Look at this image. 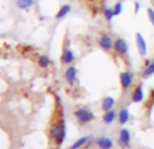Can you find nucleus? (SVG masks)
<instances>
[{"label":"nucleus","mask_w":154,"mask_h":149,"mask_svg":"<svg viewBox=\"0 0 154 149\" xmlns=\"http://www.w3.org/2000/svg\"><path fill=\"white\" fill-rule=\"evenodd\" d=\"M51 135L54 139L57 141L58 144H61L65 136V126L64 123L62 122L60 125H54L51 129Z\"/></svg>","instance_id":"f257e3e1"},{"label":"nucleus","mask_w":154,"mask_h":149,"mask_svg":"<svg viewBox=\"0 0 154 149\" xmlns=\"http://www.w3.org/2000/svg\"><path fill=\"white\" fill-rule=\"evenodd\" d=\"M74 114H75V116L78 118V120L81 123H87L94 119V114L91 111L85 109V108L78 109Z\"/></svg>","instance_id":"f03ea898"},{"label":"nucleus","mask_w":154,"mask_h":149,"mask_svg":"<svg viewBox=\"0 0 154 149\" xmlns=\"http://www.w3.org/2000/svg\"><path fill=\"white\" fill-rule=\"evenodd\" d=\"M120 81H121L122 87L124 90L128 89L131 86L132 81H133V76H132V74L131 72H128V71L122 72L121 74H120Z\"/></svg>","instance_id":"7ed1b4c3"},{"label":"nucleus","mask_w":154,"mask_h":149,"mask_svg":"<svg viewBox=\"0 0 154 149\" xmlns=\"http://www.w3.org/2000/svg\"><path fill=\"white\" fill-rule=\"evenodd\" d=\"M113 47L119 55H125L128 52V44L123 38H117L113 43Z\"/></svg>","instance_id":"20e7f679"},{"label":"nucleus","mask_w":154,"mask_h":149,"mask_svg":"<svg viewBox=\"0 0 154 149\" xmlns=\"http://www.w3.org/2000/svg\"><path fill=\"white\" fill-rule=\"evenodd\" d=\"M136 43H137V47H138L140 55L141 56H145L147 54V43L144 37L140 33L136 34Z\"/></svg>","instance_id":"39448f33"},{"label":"nucleus","mask_w":154,"mask_h":149,"mask_svg":"<svg viewBox=\"0 0 154 149\" xmlns=\"http://www.w3.org/2000/svg\"><path fill=\"white\" fill-rule=\"evenodd\" d=\"M64 77H65L66 81L69 84H72L76 80V77H77V69H76V67L73 66V65L69 66L66 69L65 73H64Z\"/></svg>","instance_id":"423d86ee"},{"label":"nucleus","mask_w":154,"mask_h":149,"mask_svg":"<svg viewBox=\"0 0 154 149\" xmlns=\"http://www.w3.org/2000/svg\"><path fill=\"white\" fill-rule=\"evenodd\" d=\"M99 45L100 46L104 49V50H110L112 46H113V43L112 38L108 36V35H103L100 37L99 40Z\"/></svg>","instance_id":"0eeeda50"},{"label":"nucleus","mask_w":154,"mask_h":149,"mask_svg":"<svg viewBox=\"0 0 154 149\" xmlns=\"http://www.w3.org/2000/svg\"><path fill=\"white\" fill-rule=\"evenodd\" d=\"M61 61L65 65L72 63L74 61V54H73V52L71 49L64 50V52L63 53V55L61 56Z\"/></svg>","instance_id":"6e6552de"},{"label":"nucleus","mask_w":154,"mask_h":149,"mask_svg":"<svg viewBox=\"0 0 154 149\" xmlns=\"http://www.w3.org/2000/svg\"><path fill=\"white\" fill-rule=\"evenodd\" d=\"M131 135L127 129H122L120 133V144L122 146H127L130 144Z\"/></svg>","instance_id":"1a4fd4ad"},{"label":"nucleus","mask_w":154,"mask_h":149,"mask_svg":"<svg viewBox=\"0 0 154 149\" xmlns=\"http://www.w3.org/2000/svg\"><path fill=\"white\" fill-rule=\"evenodd\" d=\"M144 97V93H143V90H142V87L141 86H138L134 92H133V95H132V101L135 102V103H139L140 101H142Z\"/></svg>","instance_id":"9d476101"},{"label":"nucleus","mask_w":154,"mask_h":149,"mask_svg":"<svg viewBox=\"0 0 154 149\" xmlns=\"http://www.w3.org/2000/svg\"><path fill=\"white\" fill-rule=\"evenodd\" d=\"M99 147L101 149H110L112 147V142L107 137H102L97 142Z\"/></svg>","instance_id":"9b49d317"},{"label":"nucleus","mask_w":154,"mask_h":149,"mask_svg":"<svg viewBox=\"0 0 154 149\" xmlns=\"http://www.w3.org/2000/svg\"><path fill=\"white\" fill-rule=\"evenodd\" d=\"M154 74V62L149 63V65H146L145 69L142 72V78H149V77H151Z\"/></svg>","instance_id":"f8f14e48"},{"label":"nucleus","mask_w":154,"mask_h":149,"mask_svg":"<svg viewBox=\"0 0 154 149\" xmlns=\"http://www.w3.org/2000/svg\"><path fill=\"white\" fill-rule=\"evenodd\" d=\"M115 104V100L111 97H107L103 99V109L104 111H109L112 108V106H114Z\"/></svg>","instance_id":"ddd939ff"},{"label":"nucleus","mask_w":154,"mask_h":149,"mask_svg":"<svg viewBox=\"0 0 154 149\" xmlns=\"http://www.w3.org/2000/svg\"><path fill=\"white\" fill-rule=\"evenodd\" d=\"M71 11V6L69 5H63L60 9L59 11L57 12L56 14V18H63L64 17H66Z\"/></svg>","instance_id":"4468645a"},{"label":"nucleus","mask_w":154,"mask_h":149,"mask_svg":"<svg viewBox=\"0 0 154 149\" xmlns=\"http://www.w3.org/2000/svg\"><path fill=\"white\" fill-rule=\"evenodd\" d=\"M33 4H34V0H17V7L22 9L28 8L32 7Z\"/></svg>","instance_id":"2eb2a0df"},{"label":"nucleus","mask_w":154,"mask_h":149,"mask_svg":"<svg viewBox=\"0 0 154 149\" xmlns=\"http://www.w3.org/2000/svg\"><path fill=\"white\" fill-rule=\"evenodd\" d=\"M119 120L122 125H124L129 120V111L126 108H123L121 110L119 114Z\"/></svg>","instance_id":"dca6fc26"},{"label":"nucleus","mask_w":154,"mask_h":149,"mask_svg":"<svg viewBox=\"0 0 154 149\" xmlns=\"http://www.w3.org/2000/svg\"><path fill=\"white\" fill-rule=\"evenodd\" d=\"M115 118V112L112 110H109L106 112V114L103 116V120L106 124H111Z\"/></svg>","instance_id":"f3484780"},{"label":"nucleus","mask_w":154,"mask_h":149,"mask_svg":"<svg viewBox=\"0 0 154 149\" xmlns=\"http://www.w3.org/2000/svg\"><path fill=\"white\" fill-rule=\"evenodd\" d=\"M87 140H88V137H87V136H85V137L80 138L79 140H77V141L70 147V149H78V148H80L84 144H85V143L87 142Z\"/></svg>","instance_id":"a211bd4d"},{"label":"nucleus","mask_w":154,"mask_h":149,"mask_svg":"<svg viewBox=\"0 0 154 149\" xmlns=\"http://www.w3.org/2000/svg\"><path fill=\"white\" fill-rule=\"evenodd\" d=\"M38 64H39V65H40L41 67L45 68V67H47V66L49 65V64H50V59H49V57L46 56V55H41V56L39 57V59H38Z\"/></svg>","instance_id":"6ab92c4d"},{"label":"nucleus","mask_w":154,"mask_h":149,"mask_svg":"<svg viewBox=\"0 0 154 149\" xmlns=\"http://www.w3.org/2000/svg\"><path fill=\"white\" fill-rule=\"evenodd\" d=\"M103 15H104V17H105L108 21H111V20L113 18V17H115L114 12H113V9H112V8H104V10H103Z\"/></svg>","instance_id":"aec40b11"},{"label":"nucleus","mask_w":154,"mask_h":149,"mask_svg":"<svg viewBox=\"0 0 154 149\" xmlns=\"http://www.w3.org/2000/svg\"><path fill=\"white\" fill-rule=\"evenodd\" d=\"M113 12H114V15L115 16H119L122 12V9H123V6H122V1H119L117 2L114 7H113Z\"/></svg>","instance_id":"412c9836"},{"label":"nucleus","mask_w":154,"mask_h":149,"mask_svg":"<svg viewBox=\"0 0 154 149\" xmlns=\"http://www.w3.org/2000/svg\"><path fill=\"white\" fill-rule=\"evenodd\" d=\"M148 16H149V19L151 23V25L154 27V9L152 8H149L148 9Z\"/></svg>","instance_id":"4be33fe9"},{"label":"nucleus","mask_w":154,"mask_h":149,"mask_svg":"<svg viewBox=\"0 0 154 149\" xmlns=\"http://www.w3.org/2000/svg\"><path fill=\"white\" fill-rule=\"evenodd\" d=\"M140 10V4L138 2H135V13H138Z\"/></svg>","instance_id":"5701e85b"},{"label":"nucleus","mask_w":154,"mask_h":149,"mask_svg":"<svg viewBox=\"0 0 154 149\" xmlns=\"http://www.w3.org/2000/svg\"><path fill=\"white\" fill-rule=\"evenodd\" d=\"M151 97H152L154 98V90H153V91L151 92Z\"/></svg>","instance_id":"b1692460"}]
</instances>
